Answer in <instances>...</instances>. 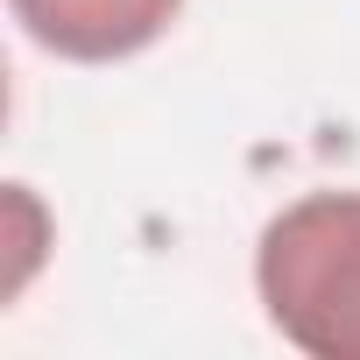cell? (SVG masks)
<instances>
[{
    "instance_id": "obj_1",
    "label": "cell",
    "mask_w": 360,
    "mask_h": 360,
    "mask_svg": "<svg viewBox=\"0 0 360 360\" xmlns=\"http://www.w3.org/2000/svg\"><path fill=\"white\" fill-rule=\"evenodd\" d=\"M255 290L311 360H360V191H311L262 226Z\"/></svg>"
},
{
    "instance_id": "obj_2",
    "label": "cell",
    "mask_w": 360,
    "mask_h": 360,
    "mask_svg": "<svg viewBox=\"0 0 360 360\" xmlns=\"http://www.w3.org/2000/svg\"><path fill=\"white\" fill-rule=\"evenodd\" d=\"M22 36L64 64H120L169 36L184 0H8Z\"/></svg>"
}]
</instances>
